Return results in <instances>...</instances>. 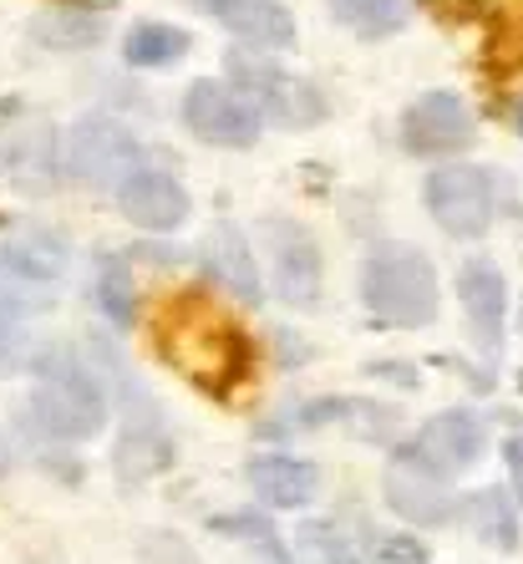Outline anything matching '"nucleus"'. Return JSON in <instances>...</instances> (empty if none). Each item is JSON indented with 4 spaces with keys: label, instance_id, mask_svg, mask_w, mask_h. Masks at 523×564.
Returning <instances> with one entry per match:
<instances>
[{
    "label": "nucleus",
    "instance_id": "1",
    "mask_svg": "<svg viewBox=\"0 0 523 564\" xmlns=\"http://www.w3.org/2000/svg\"><path fill=\"white\" fill-rule=\"evenodd\" d=\"M26 433L52 443H92L107 427V392L92 367H81L72 351H46L36 361V387L26 402Z\"/></svg>",
    "mask_w": 523,
    "mask_h": 564
},
{
    "label": "nucleus",
    "instance_id": "2",
    "mask_svg": "<svg viewBox=\"0 0 523 564\" xmlns=\"http://www.w3.org/2000/svg\"><path fill=\"white\" fill-rule=\"evenodd\" d=\"M157 336H163V356L184 377H194L198 387H229L249 371L244 330L224 311H214L204 295H178V305L163 315Z\"/></svg>",
    "mask_w": 523,
    "mask_h": 564
},
{
    "label": "nucleus",
    "instance_id": "3",
    "mask_svg": "<svg viewBox=\"0 0 523 564\" xmlns=\"http://www.w3.org/2000/svg\"><path fill=\"white\" fill-rule=\"evenodd\" d=\"M361 301L392 330H422L437 321L443 285H437V264L402 239H381L361 260Z\"/></svg>",
    "mask_w": 523,
    "mask_h": 564
},
{
    "label": "nucleus",
    "instance_id": "4",
    "mask_svg": "<svg viewBox=\"0 0 523 564\" xmlns=\"http://www.w3.org/2000/svg\"><path fill=\"white\" fill-rule=\"evenodd\" d=\"M72 270V245L66 235L46 229L31 219H6L0 224V305L15 315L46 311L52 290Z\"/></svg>",
    "mask_w": 523,
    "mask_h": 564
},
{
    "label": "nucleus",
    "instance_id": "5",
    "mask_svg": "<svg viewBox=\"0 0 523 564\" xmlns=\"http://www.w3.org/2000/svg\"><path fill=\"white\" fill-rule=\"evenodd\" d=\"M224 77L235 82L239 93L254 102V112H260L264 122H275V128L305 132V128H315V122H326V112H330L315 82H305L301 72H290V66L270 62V56L229 52Z\"/></svg>",
    "mask_w": 523,
    "mask_h": 564
},
{
    "label": "nucleus",
    "instance_id": "6",
    "mask_svg": "<svg viewBox=\"0 0 523 564\" xmlns=\"http://www.w3.org/2000/svg\"><path fill=\"white\" fill-rule=\"evenodd\" d=\"M260 250H264V270H270V285L290 311H315L320 305V290H326V260H320V245L305 229L301 219L290 214H264L260 219Z\"/></svg>",
    "mask_w": 523,
    "mask_h": 564
},
{
    "label": "nucleus",
    "instance_id": "7",
    "mask_svg": "<svg viewBox=\"0 0 523 564\" xmlns=\"http://www.w3.org/2000/svg\"><path fill=\"white\" fill-rule=\"evenodd\" d=\"M422 204H427L432 224L443 229L447 239H478L488 235L498 209V188L483 169L472 163H443L422 178Z\"/></svg>",
    "mask_w": 523,
    "mask_h": 564
},
{
    "label": "nucleus",
    "instance_id": "8",
    "mask_svg": "<svg viewBox=\"0 0 523 564\" xmlns=\"http://www.w3.org/2000/svg\"><path fill=\"white\" fill-rule=\"evenodd\" d=\"M178 122L209 148H254L264 118L229 77H198L178 102Z\"/></svg>",
    "mask_w": 523,
    "mask_h": 564
},
{
    "label": "nucleus",
    "instance_id": "9",
    "mask_svg": "<svg viewBox=\"0 0 523 564\" xmlns=\"http://www.w3.org/2000/svg\"><path fill=\"white\" fill-rule=\"evenodd\" d=\"M138 158L143 148L118 118H81L62 138V178L81 188H112Z\"/></svg>",
    "mask_w": 523,
    "mask_h": 564
},
{
    "label": "nucleus",
    "instance_id": "10",
    "mask_svg": "<svg viewBox=\"0 0 523 564\" xmlns=\"http://www.w3.org/2000/svg\"><path fill=\"white\" fill-rule=\"evenodd\" d=\"M112 198H118L122 219L148 229V235H173V229H184V219L194 214L184 178H178L168 163H157V158H148V153L112 184Z\"/></svg>",
    "mask_w": 523,
    "mask_h": 564
},
{
    "label": "nucleus",
    "instance_id": "11",
    "mask_svg": "<svg viewBox=\"0 0 523 564\" xmlns=\"http://www.w3.org/2000/svg\"><path fill=\"white\" fill-rule=\"evenodd\" d=\"M488 447V417L478 408H447L437 412V417H427L417 427V433L406 437V443H396V453L412 463H422V468H432L437 478H458V473H468L472 463L483 458Z\"/></svg>",
    "mask_w": 523,
    "mask_h": 564
},
{
    "label": "nucleus",
    "instance_id": "12",
    "mask_svg": "<svg viewBox=\"0 0 523 564\" xmlns=\"http://www.w3.org/2000/svg\"><path fill=\"white\" fill-rule=\"evenodd\" d=\"M478 138V118L458 93H422L402 112V148L412 158H458Z\"/></svg>",
    "mask_w": 523,
    "mask_h": 564
},
{
    "label": "nucleus",
    "instance_id": "13",
    "mask_svg": "<svg viewBox=\"0 0 523 564\" xmlns=\"http://www.w3.org/2000/svg\"><path fill=\"white\" fill-rule=\"evenodd\" d=\"M458 301H462V315H468L472 341L483 346L488 361H498L503 341H509V280H503V270L493 260H483V254L462 260Z\"/></svg>",
    "mask_w": 523,
    "mask_h": 564
},
{
    "label": "nucleus",
    "instance_id": "14",
    "mask_svg": "<svg viewBox=\"0 0 523 564\" xmlns=\"http://www.w3.org/2000/svg\"><path fill=\"white\" fill-rule=\"evenodd\" d=\"M447 484L453 478H437L432 468L402 458V453H392V463L381 473V494H386L392 513H402L406 524H417V529H437L458 519V494Z\"/></svg>",
    "mask_w": 523,
    "mask_h": 564
},
{
    "label": "nucleus",
    "instance_id": "15",
    "mask_svg": "<svg viewBox=\"0 0 523 564\" xmlns=\"http://www.w3.org/2000/svg\"><path fill=\"white\" fill-rule=\"evenodd\" d=\"M112 468H118L122 484H148V478L173 468V433L163 427V417L148 402H132L128 417H122Z\"/></svg>",
    "mask_w": 523,
    "mask_h": 564
},
{
    "label": "nucleus",
    "instance_id": "16",
    "mask_svg": "<svg viewBox=\"0 0 523 564\" xmlns=\"http://www.w3.org/2000/svg\"><path fill=\"white\" fill-rule=\"evenodd\" d=\"M214 26H224L235 41L254 52H285L295 46V15L280 0H194Z\"/></svg>",
    "mask_w": 523,
    "mask_h": 564
},
{
    "label": "nucleus",
    "instance_id": "17",
    "mask_svg": "<svg viewBox=\"0 0 523 564\" xmlns=\"http://www.w3.org/2000/svg\"><path fill=\"white\" fill-rule=\"evenodd\" d=\"M244 473L254 499L270 503V509H305L320 494V468L301 453H280V447L275 453H254Z\"/></svg>",
    "mask_w": 523,
    "mask_h": 564
},
{
    "label": "nucleus",
    "instance_id": "18",
    "mask_svg": "<svg viewBox=\"0 0 523 564\" xmlns=\"http://www.w3.org/2000/svg\"><path fill=\"white\" fill-rule=\"evenodd\" d=\"M6 178L31 198L52 194L56 178H62V138H56V128L31 122L26 132H15L6 143Z\"/></svg>",
    "mask_w": 523,
    "mask_h": 564
},
{
    "label": "nucleus",
    "instance_id": "19",
    "mask_svg": "<svg viewBox=\"0 0 523 564\" xmlns=\"http://www.w3.org/2000/svg\"><path fill=\"white\" fill-rule=\"evenodd\" d=\"M204 264H209V275L219 280L235 301L254 305L264 295L260 285V264H254V254H249V239L239 235L235 224H219L209 239H204Z\"/></svg>",
    "mask_w": 523,
    "mask_h": 564
},
{
    "label": "nucleus",
    "instance_id": "20",
    "mask_svg": "<svg viewBox=\"0 0 523 564\" xmlns=\"http://www.w3.org/2000/svg\"><path fill=\"white\" fill-rule=\"evenodd\" d=\"M458 519L468 524V534L478 544H493L503 554L519 550V503H513L509 488H478V494L458 499Z\"/></svg>",
    "mask_w": 523,
    "mask_h": 564
},
{
    "label": "nucleus",
    "instance_id": "21",
    "mask_svg": "<svg viewBox=\"0 0 523 564\" xmlns=\"http://www.w3.org/2000/svg\"><path fill=\"white\" fill-rule=\"evenodd\" d=\"M194 52V36L173 21H138V26L122 36V62L132 72H168L178 66L184 56Z\"/></svg>",
    "mask_w": 523,
    "mask_h": 564
},
{
    "label": "nucleus",
    "instance_id": "22",
    "mask_svg": "<svg viewBox=\"0 0 523 564\" xmlns=\"http://www.w3.org/2000/svg\"><path fill=\"white\" fill-rule=\"evenodd\" d=\"M31 36L52 52H81V46H97L102 41V15L81 11V6H52V11L36 15Z\"/></svg>",
    "mask_w": 523,
    "mask_h": 564
},
{
    "label": "nucleus",
    "instance_id": "23",
    "mask_svg": "<svg viewBox=\"0 0 523 564\" xmlns=\"http://www.w3.org/2000/svg\"><path fill=\"white\" fill-rule=\"evenodd\" d=\"M92 295H97V311H102L118 330H128L132 321H138V290H132V264H128V254H102Z\"/></svg>",
    "mask_w": 523,
    "mask_h": 564
},
{
    "label": "nucleus",
    "instance_id": "24",
    "mask_svg": "<svg viewBox=\"0 0 523 564\" xmlns=\"http://www.w3.org/2000/svg\"><path fill=\"white\" fill-rule=\"evenodd\" d=\"M295 550L305 564H361V544L340 519H305Z\"/></svg>",
    "mask_w": 523,
    "mask_h": 564
},
{
    "label": "nucleus",
    "instance_id": "25",
    "mask_svg": "<svg viewBox=\"0 0 523 564\" xmlns=\"http://www.w3.org/2000/svg\"><path fill=\"white\" fill-rule=\"evenodd\" d=\"M214 529H219V534H229V539H244L260 564H295V554L285 550V539L275 534V519H270V513H260V509L219 513V519H214Z\"/></svg>",
    "mask_w": 523,
    "mask_h": 564
},
{
    "label": "nucleus",
    "instance_id": "26",
    "mask_svg": "<svg viewBox=\"0 0 523 564\" xmlns=\"http://www.w3.org/2000/svg\"><path fill=\"white\" fill-rule=\"evenodd\" d=\"M330 11H336V21L346 31L377 41V36H392L406 21V0H330Z\"/></svg>",
    "mask_w": 523,
    "mask_h": 564
},
{
    "label": "nucleus",
    "instance_id": "27",
    "mask_svg": "<svg viewBox=\"0 0 523 564\" xmlns=\"http://www.w3.org/2000/svg\"><path fill=\"white\" fill-rule=\"evenodd\" d=\"M346 427H351V433H361L367 437V443H396V412L386 408V402H367V397H361V402H351V397H346Z\"/></svg>",
    "mask_w": 523,
    "mask_h": 564
},
{
    "label": "nucleus",
    "instance_id": "28",
    "mask_svg": "<svg viewBox=\"0 0 523 564\" xmlns=\"http://www.w3.org/2000/svg\"><path fill=\"white\" fill-rule=\"evenodd\" d=\"M371 564H427V550L412 534H381L377 550H371Z\"/></svg>",
    "mask_w": 523,
    "mask_h": 564
},
{
    "label": "nucleus",
    "instance_id": "29",
    "mask_svg": "<svg viewBox=\"0 0 523 564\" xmlns=\"http://www.w3.org/2000/svg\"><path fill=\"white\" fill-rule=\"evenodd\" d=\"M143 564H198V554L188 550L178 534H148L143 539Z\"/></svg>",
    "mask_w": 523,
    "mask_h": 564
},
{
    "label": "nucleus",
    "instance_id": "30",
    "mask_svg": "<svg viewBox=\"0 0 523 564\" xmlns=\"http://www.w3.org/2000/svg\"><path fill=\"white\" fill-rule=\"evenodd\" d=\"M21 351H26V341H21V315L0 305V371H11L15 361H21Z\"/></svg>",
    "mask_w": 523,
    "mask_h": 564
},
{
    "label": "nucleus",
    "instance_id": "31",
    "mask_svg": "<svg viewBox=\"0 0 523 564\" xmlns=\"http://www.w3.org/2000/svg\"><path fill=\"white\" fill-rule=\"evenodd\" d=\"M503 468H509V494L523 513V427L503 437Z\"/></svg>",
    "mask_w": 523,
    "mask_h": 564
},
{
    "label": "nucleus",
    "instance_id": "32",
    "mask_svg": "<svg viewBox=\"0 0 523 564\" xmlns=\"http://www.w3.org/2000/svg\"><path fill=\"white\" fill-rule=\"evenodd\" d=\"M11 443H6V437H0V484H6V478H11Z\"/></svg>",
    "mask_w": 523,
    "mask_h": 564
},
{
    "label": "nucleus",
    "instance_id": "33",
    "mask_svg": "<svg viewBox=\"0 0 523 564\" xmlns=\"http://www.w3.org/2000/svg\"><path fill=\"white\" fill-rule=\"evenodd\" d=\"M513 128H519V138H523V97H519V107H513Z\"/></svg>",
    "mask_w": 523,
    "mask_h": 564
},
{
    "label": "nucleus",
    "instance_id": "34",
    "mask_svg": "<svg viewBox=\"0 0 523 564\" xmlns=\"http://www.w3.org/2000/svg\"><path fill=\"white\" fill-rule=\"evenodd\" d=\"M519 330H523V295H519Z\"/></svg>",
    "mask_w": 523,
    "mask_h": 564
}]
</instances>
